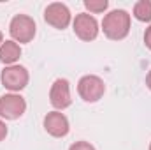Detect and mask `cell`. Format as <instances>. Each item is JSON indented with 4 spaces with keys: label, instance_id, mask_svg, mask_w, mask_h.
<instances>
[{
    "label": "cell",
    "instance_id": "5",
    "mask_svg": "<svg viewBox=\"0 0 151 150\" xmlns=\"http://www.w3.org/2000/svg\"><path fill=\"white\" fill-rule=\"evenodd\" d=\"M72 28H74V34L81 41H95L100 28H99V21L95 20V16L88 14V12H81V14H76V18L72 20Z\"/></svg>",
    "mask_w": 151,
    "mask_h": 150
},
{
    "label": "cell",
    "instance_id": "1",
    "mask_svg": "<svg viewBox=\"0 0 151 150\" xmlns=\"http://www.w3.org/2000/svg\"><path fill=\"white\" fill-rule=\"evenodd\" d=\"M130 14L125 9H114L107 12L102 20L104 36L111 41H123L130 32Z\"/></svg>",
    "mask_w": 151,
    "mask_h": 150
},
{
    "label": "cell",
    "instance_id": "14",
    "mask_svg": "<svg viewBox=\"0 0 151 150\" xmlns=\"http://www.w3.org/2000/svg\"><path fill=\"white\" fill-rule=\"evenodd\" d=\"M5 136H7V125H5V122L0 118V141H4Z\"/></svg>",
    "mask_w": 151,
    "mask_h": 150
},
{
    "label": "cell",
    "instance_id": "9",
    "mask_svg": "<svg viewBox=\"0 0 151 150\" xmlns=\"http://www.w3.org/2000/svg\"><path fill=\"white\" fill-rule=\"evenodd\" d=\"M44 129L49 136L53 138H63L69 134L70 125H69V118L62 111H49L44 117Z\"/></svg>",
    "mask_w": 151,
    "mask_h": 150
},
{
    "label": "cell",
    "instance_id": "16",
    "mask_svg": "<svg viewBox=\"0 0 151 150\" xmlns=\"http://www.w3.org/2000/svg\"><path fill=\"white\" fill-rule=\"evenodd\" d=\"M146 87H148V88L151 90V71L148 73V74H146Z\"/></svg>",
    "mask_w": 151,
    "mask_h": 150
},
{
    "label": "cell",
    "instance_id": "18",
    "mask_svg": "<svg viewBox=\"0 0 151 150\" xmlns=\"http://www.w3.org/2000/svg\"><path fill=\"white\" fill-rule=\"evenodd\" d=\"M150 150H151V143H150Z\"/></svg>",
    "mask_w": 151,
    "mask_h": 150
},
{
    "label": "cell",
    "instance_id": "8",
    "mask_svg": "<svg viewBox=\"0 0 151 150\" xmlns=\"http://www.w3.org/2000/svg\"><path fill=\"white\" fill-rule=\"evenodd\" d=\"M27 111V101L19 94H4L0 97V117L5 120H16Z\"/></svg>",
    "mask_w": 151,
    "mask_h": 150
},
{
    "label": "cell",
    "instance_id": "10",
    "mask_svg": "<svg viewBox=\"0 0 151 150\" xmlns=\"http://www.w3.org/2000/svg\"><path fill=\"white\" fill-rule=\"evenodd\" d=\"M21 57V46L18 42H14L12 39L11 41H4L2 46H0V62L7 66H14Z\"/></svg>",
    "mask_w": 151,
    "mask_h": 150
},
{
    "label": "cell",
    "instance_id": "15",
    "mask_svg": "<svg viewBox=\"0 0 151 150\" xmlns=\"http://www.w3.org/2000/svg\"><path fill=\"white\" fill-rule=\"evenodd\" d=\"M144 44L151 50V25L146 28V32H144Z\"/></svg>",
    "mask_w": 151,
    "mask_h": 150
},
{
    "label": "cell",
    "instance_id": "3",
    "mask_svg": "<svg viewBox=\"0 0 151 150\" xmlns=\"http://www.w3.org/2000/svg\"><path fill=\"white\" fill-rule=\"evenodd\" d=\"M77 94L86 103H97L106 94V83L95 74H86L77 81Z\"/></svg>",
    "mask_w": 151,
    "mask_h": 150
},
{
    "label": "cell",
    "instance_id": "11",
    "mask_svg": "<svg viewBox=\"0 0 151 150\" xmlns=\"http://www.w3.org/2000/svg\"><path fill=\"white\" fill-rule=\"evenodd\" d=\"M134 18L142 23L151 21V0H139L134 4Z\"/></svg>",
    "mask_w": 151,
    "mask_h": 150
},
{
    "label": "cell",
    "instance_id": "7",
    "mask_svg": "<svg viewBox=\"0 0 151 150\" xmlns=\"http://www.w3.org/2000/svg\"><path fill=\"white\" fill-rule=\"evenodd\" d=\"M49 103L56 111H63L65 108H69L72 104L70 83L65 78H58L51 85V88H49Z\"/></svg>",
    "mask_w": 151,
    "mask_h": 150
},
{
    "label": "cell",
    "instance_id": "4",
    "mask_svg": "<svg viewBox=\"0 0 151 150\" xmlns=\"http://www.w3.org/2000/svg\"><path fill=\"white\" fill-rule=\"evenodd\" d=\"M28 79L30 74L27 71V67L19 66V64H14V66H7L2 74H0V81L4 85V88H7L9 92L16 94V92H21L27 85H28Z\"/></svg>",
    "mask_w": 151,
    "mask_h": 150
},
{
    "label": "cell",
    "instance_id": "6",
    "mask_svg": "<svg viewBox=\"0 0 151 150\" xmlns=\"http://www.w3.org/2000/svg\"><path fill=\"white\" fill-rule=\"evenodd\" d=\"M44 20L47 25H51L53 28H58V30H63L70 25L72 21V14H70V9L62 4V2H53L46 7L44 11Z\"/></svg>",
    "mask_w": 151,
    "mask_h": 150
},
{
    "label": "cell",
    "instance_id": "2",
    "mask_svg": "<svg viewBox=\"0 0 151 150\" xmlns=\"http://www.w3.org/2000/svg\"><path fill=\"white\" fill-rule=\"evenodd\" d=\"M35 32H37V25L34 18H30L28 14H16L9 23V34L12 41L18 44L30 42L35 37Z\"/></svg>",
    "mask_w": 151,
    "mask_h": 150
},
{
    "label": "cell",
    "instance_id": "13",
    "mask_svg": "<svg viewBox=\"0 0 151 150\" xmlns=\"http://www.w3.org/2000/svg\"><path fill=\"white\" fill-rule=\"evenodd\" d=\"M69 150H95V147L88 141H76L69 147Z\"/></svg>",
    "mask_w": 151,
    "mask_h": 150
},
{
    "label": "cell",
    "instance_id": "12",
    "mask_svg": "<svg viewBox=\"0 0 151 150\" xmlns=\"http://www.w3.org/2000/svg\"><path fill=\"white\" fill-rule=\"evenodd\" d=\"M83 4L90 11V14H100V12H104L109 7V2L107 0H84Z\"/></svg>",
    "mask_w": 151,
    "mask_h": 150
},
{
    "label": "cell",
    "instance_id": "17",
    "mask_svg": "<svg viewBox=\"0 0 151 150\" xmlns=\"http://www.w3.org/2000/svg\"><path fill=\"white\" fill-rule=\"evenodd\" d=\"M2 42H4V34H2V30H0V46H2Z\"/></svg>",
    "mask_w": 151,
    "mask_h": 150
}]
</instances>
